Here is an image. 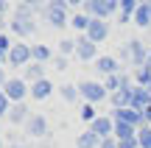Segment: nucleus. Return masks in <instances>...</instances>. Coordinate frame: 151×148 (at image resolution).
<instances>
[{"label":"nucleus","mask_w":151,"mask_h":148,"mask_svg":"<svg viewBox=\"0 0 151 148\" xmlns=\"http://www.w3.org/2000/svg\"><path fill=\"white\" fill-rule=\"evenodd\" d=\"M98 70H101V73H115V70H118V61L109 59V56H104V59H98Z\"/></svg>","instance_id":"nucleus-6"},{"label":"nucleus","mask_w":151,"mask_h":148,"mask_svg":"<svg viewBox=\"0 0 151 148\" xmlns=\"http://www.w3.org/2000/svg\"><path fill=\"white\" fill-rule=\"evenodd\" d=\"M22 112H25V109H22V106H17V109H14V115H11V117H14V120H22Z\"/></svg>","instance_id":"nucleus-13"},{"label":"nucleus","mask_w":151,"mask_h":148,"mask_svg":"<svg viewBox=\"0 0 151 148\" xmlns=\"http://www.w3.org/2000/svg\"><path fill=\"white\" fill-rule=\"evenodd\" d=\"M28 129L34 132V137H42V134H45V117H34V120H28Z\"/></svg>","instance_id":"nucleus-5"},{"label":"nucleus","mask_w":151,"mask_h":148,"mask_svg":"<svg viewBox=\"0 0 151 148\" xmlns=\"http://www.w3.org/2000/svg\"><path fill=\"white\" fill-rule=\"evenodd\" d=\"M98 132H109V120H98L95 123V134Z\"/></svg>","instance_id":"nucleus-10"},{"label":"nucleus","mask_w":151,"mask_h":148,"mask_svg":"<svg viewBox=\"0 0 151 148\" xmlns=\"http://www.w3.org/2000/svg\"><path fill=\"white\" fill-rule=\"evenodd\" d=\"M65 98H67V101H73V98H76V92H73V87H65Z\"/></svg>","instance_id":"nucleus-14"},{"label":"nucleus","mask_w":151,"mask_h":148,"mask_svg":"<svg viewBox=\"0 0 151 148\" xmlns=\"http://www.w3.org/2000/svg\"><path fill=\"white\" fill-rule=\"evenodd\" d=\"M70 50H73V42H70V39H65V42H62V53H70Z\"/></svg>","instance_id":"nucleus-12"},{"label":"nucleus","mask_w":151,"mask_h":148,"mask_svg":"<svg viewBox=\"0 0 151 148\" xmlns=\"http://www.w3.org/2000/svg\"><path fill=\"white\" fill-rule=\"evenodd\" d=\"M81 95H84V98H90V101H101L104 98V87L101 84H81Z\"/></svg>","instance_id":"nucleus-1"},{"label":"nucleus","mask_w":151,"mask_h":148,"mask_svg":"<svg viewBox=\"0 0 151 148\" xmlns=\"http://www.w3.org/2000/svg\"><path fill=\"white\" fill-rule=\"evenodd\" d=\"M34 56H37V59H48L50 50H48V48H37V50H34Z\"/></svg>","instance_id":"nucleus-9"},{"label":"nucleus","mask_w":151,"mask_h":148,"mask_svg":"<svg viewBox=\"0 0 151 148\" xmlns=\"http://www.w3.org/2000/svg\"><path fill=\"white\" fill-rule=\"evenodd\" d=\"M6 95L14 98V101H20L22 95H25V84H22V81H11L9 87H6Z\"/></svg>","instance_id":"nucleus-2"},{"label":"nucleus","mask_w":151,"mask_h":148,"mask_svg":"<svg viewBox=\"0 0 151 148\" xmlns=\"http://www.w3.org/2000/svg\"><path fill=\"white\" fill-rule=\"evenodd\" d=\"M78 56H84V59H87V56H92V45H90V42H84V45L78 48Z\"/></svg>","instance_id":"nucleus-7"},{"label":"nucleus","mask_w":151,"mask_h":148,"mask_svg":"<svg viewBox=\"0 0 151 148\" xmlns=\"http://www.w3.org/2000/svg\"><path fill=\"white\" fill-rule=\"evenodd\" d=\"M31 95H34V98H48V95H50V84L48 81H37L31 87Z\"/></svg>","instance_id":"nucleus-3"},{"label":"nucleus","mask_w":151,"mask_h":148,"mask_svg":"<svg viewBox=\"0 0 151 148\" xmlns=\"http://www.w3.org/2000/svg\"><path fill=\"white\" fill-rule=\"evenodd\" d=\"M90 36H92V39H104V36H106V25H104L101 20H92V25H90Z\"/></svg>","instance_id":"nucleus-4"},{"label":"nucleus","mask_w":151,"mask_h":148,"mask_svg":"<svg viewBox=\"0 0 151 148\" xmlns=\"http://www.w3.org/2000/svg\"><path fill=\"white\" fill-rule=\"evenodd\" d=\"M25 76H28V78H39V76H42V67H39V64H34L31 70L25 73Z\"/></svg>","instance_id":"nucleus-8"},{"label":"nucleus","mask_w":151,"mask_h":148,"mask_svg":"<svg viewBox=\"0 0 151 148\" xmlns=\"http://www.w3.org/2000/svg\"><path fill=\"white\" fill-rule=\"evenodd\" d=\"M87 22H90V20H87V17H73V25H76V28H84Z\"/></svg>","instance_id":"nucleus-11"}]
</instances>
